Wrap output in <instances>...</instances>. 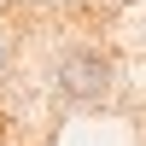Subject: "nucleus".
Returning <instances> with one entry per match:
<instances>
[{"label":"nucleus","instance_id":"obj_1","mask_svg":"<svg viewBox=\"0 0 146 146\" xmlns=\"http://www.w3.org/2000/svg\"><path fill=\"white\" fill-rule=\"evenodd\" d=\"M111 82H117V64L100 47H64L58 64H53V88H58L64 105H105Z\"/></svg>","mask_w":146,"mask_h":146},{"label":"nucleus","instance_id":"obj_2","mask_svg":"<svg viewBox=\"0 0 146 146\" xmlns=\"http://www.w3.org/2000/svg\"><path fill=\"white\" fill-rule=\"evenodd\" d=\"M12 64V41H6V29H0V70Z\"/></svg>","mask_w":146,"mask_h":146}]
</instances>
